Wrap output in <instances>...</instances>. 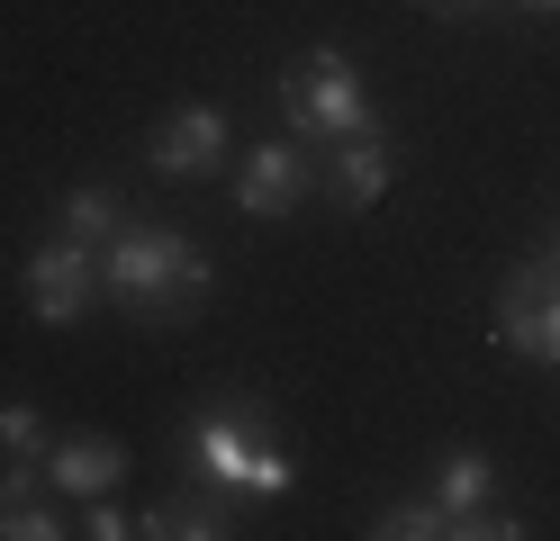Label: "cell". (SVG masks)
Returning <instances> with one entry per match:
<instances>
[{
	"label": "cell",
	"instance_id": "cell-1",
	"mask_svg": "<svg viewBox=\"0 0 560 541\" xmlns=\"http://www.w3.org/2000/svg\"><path fill=\"white\" fill-rule=\"evenodd\" d=\"M208 280H218V262L182 235V226H118L109 244H100V289L127 307V316H182L190 298H208Z\"/></svg>",
	"mask_w": 560,
	"mask_h": 541
},
{
	"label": "cell",
	"instance_id": "cell-2",
	"mask_svg": "<svg viewBox=\"0 0 560 541\" xmlns=\"http://www.w3.org/2000/svg\"><path fill=\"white\" fill-rule=\"evenodd\" d=\"M190 460H199V479H218L235 496H290L299 487V460L262 433V415H244V407H208L190 415Z\"/></svg>",
	"mask_w": 560,
	"mask_h": 541
},
{
	"label": "cell",
	"instance_id": "cell-3",
	"mask_svg": "<svg viewBox=\"0 0 560 541\" xmlns=\"http://www.w3.org/2000/svg\"><path fill=\"white\" fill-rule=\"evenodd\" d=\"M280 127H290L299 144H335V136L371 127V91H362L353 55L317 46V55H307L299 72H280Z\"/></svg>",
	"mask_w": 560,
	"mask_h": 541
},
{
	"label": "cell",
	"instance_id": "cell-4",
	"mask_svg": "<svg viewBox=\"0 0 560 541\" xmlns=\"http://www.w3.org/2000/svg\"><path fill=\"white\" fill-rule=\"evenodd\" d=\"M91 298H100V252L91 244L55 235V244L27 252V316H37V325H82Z\"/></svg>",
	"mask_w": 560,
	"mask_h": 541
},
{
	"label": "cell",
	"instance_id": "cell-5",
	"mask_svg": "<svg viewBox=\"0 0 560 541\" xmlns=\"http://www.w3.org/2000/svg\"><path fill=\"white\" fill-rule=\"evenodd\" d=\"M498 343L534 352V361H560V252L551 262H524L498 289Z\"/></svg>",
	"mask_w": 560,
	"mask_h": 541
},
{
	"label": "cell",
	"instance_id": "cell-6",
	"mask_svg": "<svg viewBox=\"0 0 560 541\" xmlns=\"http://www.w3.org/2000/svg\"><path fill=\"white\" fill-rule=\"evenodd\" d=\"M307 190H317V163H307V144H254L244 154V172H235V199H244V216H290Z\"/></svg>",
	"mask_w": 560,
	"mask_h": 541
},
{
	"label": "cell",
	"instance_id": "cell-7",
	"mask_svg": "<svg viewBox=\"0 0 560 541\" xmlns=\"http://www.w3.org/2000/svg\"><path fill=\"white\" fill-rule=\"evenodd\" d=\"M326 199L335 208H380V190L398 180V154H389V136L380 127H353V136H335V154H326Z\"/></svg>",
	"mask_w": 560,
	"mask_h": 541
},
{
	"label": "cell",
	"instance_id": "cell-8",
	"mask_svg": "<svg viewBox=\"0 0 560 541\" xmlns=\"http://www.w3.org/2000/svg\"><path fill=\"white\" fill-rule=\"evenodd\" d=\"M226 163V118L218 108H172L154 127V172L163 180H190V172H218Z\"/></svg>",
	"mask_w": 560,
	"mask_h": 541
},
{
	"label": "cell",
	"instance_id": "cell-9",
	"mask_svg": "<svg viewBox=\"0 0 560 541\" xmlns=\"http://www.w3.org/2000/svg\"><path fill=\"white\" fill-rule=\"evenodd\" d=\"M118 479H127V451L109 433H63V443H46V487L55 496H109Z\"/></svg>",
	"mask_w": 560,
	"mask_h": 541
},
{
	"label": "cell",
	"instance_id": "cell-10",
	"mask_svg": "<svg viewBox=\"0 0 560 541\" xmlns=\"http://www.w3.org/2000/svg\"><path fill=\"white\" fill-rule=\"evenodd\" d=\"M136 532H154V541H226L235 515L218 496H172V505H154V515H136Z\"/></svg>",
	"mask_w": 560,
	"mask_h": 541
},
{
	"label": "cell",
	"instance_id": "cell-11",
	"mask_svg": "<svg viewBox=\"0 0 560 541\" xmlns=\"http://www.w3.org/2000/svg\"><path fill=\"white\" fill-rule=\"evenodd\" d=\"M118 226H127V208H118V190H100V180L55 208V235H73V244H109Z\"/></svg>",
	"mask_w": 560,
	"mask_h": 541
},
{
	"label": "cell",
	"instance_id": "cell-12",
	"mask_svg": "<svg viewBox=\"0 0 560 541\" xmlns=\"http://www.w3.org/2000/svg\"><path fill=\"white\" fill-rule=\"evenodd\" d=\"M488 496H498V469H488L479 451H452L443 479H434V505L443 515H470V505H488Z\"/></svg>",
	"mask_w": 560,
	"mask_h": 541
},
{
	"label": "cell",
	"instance_id": "cell-13",
	"mask_svg": "<svg viewBox=\"0 0 560 541\" xmlns=\"http://www.w3.org/2000/svg\"><path fill=\"white\" fill-rule=\"evenodd\" d=\"M371 532H380V541H443V505H434V496H398Z\"/></svg>",
	"mask_w": 560,
	"mask_h": 541
},
{
	"label": "cell",
	"instance_id": "cell-14",
	"mask_svg": "<svg viewBox=\"0 0 560 541\" xmlns=\"http://www.w3.org/2000/svg\"><path fill=\"white\" fill-rule=\"evenodd\" d=\"M0 541H63V505H46V496L10 505V515H0Z\"/></svg>",
	"mask_w": 560,
	"mask_h": 541
},
{
	"label": "cell",
	"instance_id": "cell-15",
	"mask_svg": "<svg viewBox=\"0 0 560 541\" xmlns=\"http://www.w3.org/2000/svg\"><path fill=\"white\" fill-rule=\"evenodd\" d=\"M0 451H46V424H37V407H0Z\"/></svg>",
	"mask_w": 560,
	"mask_h": 541
},
{
	"label": "cell",
	"instance_id": "cell-16",
	"mask_svg": "<svg viewBox=\"0 0 560 541\" xmlns=\"http://www.w3.org/2000/svg\"><path fill=\"white\" fill-rule=\"evenodd\" d=\"M82 532H91V541H127V532H136V515H118L109 496H91V515H82Z\"/></svg>",
	"mask_w": 560,
	"mask_h": 541
},
{
	"label": "cell",
	"instance_id": "cell-17",
	"mask_svg": "<svg viewBox=\"0 0 560 541\" xmlns=\"http://www.w3.org/2000/svg\"><path fill=\"white\" fill-rule=\"evenodd\" d=\"M425 10H443V19H470V10H479V0H425Z\"/></svg>",
	"mask_w": 560,
	"mask_h": 541
},
{
	"label": "cell",
	"instance_id": "cell-18",
	"mask_svg": "<svg viewBox=\"0 0 560 541\" xmlns=\"http://www.w3.org/2000/svg\"><path fill=\"white\" fill-rule=\"evenodd\" d=\"M524 10H542V19H560V0H524Z\"/></svg>",
	"mask_w": 560,
	"mask_h": 541
},
{
	"label": "cell",
	"instance_id": "cell-19",
	"mask_svg": "<svg viewBox=\"0 0 560 541\" xmlns=\"http://www.w3.org/2000/svg\"><path fill=\"white\" fill-rule=\"evenodd\" d=\"M551 252H560V235H551Z\"/></svg>",
	"mask_w": 560,
	"mask_h": 541
}]
</instances>
